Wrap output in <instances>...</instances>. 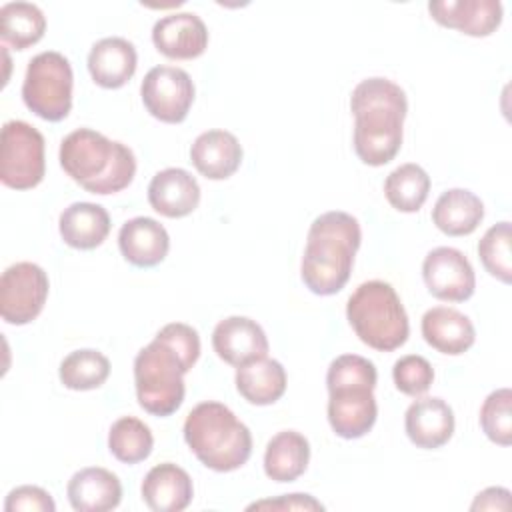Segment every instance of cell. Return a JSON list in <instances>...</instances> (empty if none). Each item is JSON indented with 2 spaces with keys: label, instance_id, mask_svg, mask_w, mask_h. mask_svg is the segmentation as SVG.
I'll list each match as a JSON object with an SVG mask.
<instances>
[{
  "label": "cell",
  "instance_id": "cell-1",
  "mask_svg": "<svg viewBox=\"0 0 512 512\" xmlns=\"http://www.w3.org/2000/svg\"><path fill=\"white\" fill-rule=\"evenodd\" d=\"M354 150L368 166H384L402 146V126L408 112L404 90L388 78H366L352 90Z\"/></svg>",
  "mask_w": 512,
  "mask_h": 512
},
{
  "label": "cell",
  "instance_id": "cell-2",
  "mask_svg": "<svg viewBox=\"0 0 512 512\" xmlns=\"http://www.w3.org/2000/svg\"><path fill=\"white\" fill-rule=\"evenodd\" d=\"M360 242L362 230L352 214L330 210L314 218L300 264L304 286L318 296L340 292L350 278Z\"/></svg>",
  "mask_w": 512,
  "mask_h": 512
},
{
  "label": "cell",
  "instance_id": "cell-3",
  "mask_svg": "<svg viewBox=\"0 0 512 512\" xmlns=\"http://www.w3.org/2000/svg\"><path fill=\"white\" fill-rule=\"evenodd\" d=\"M58 156L62 170L90 194H116L128 188L136 174L134 152L92 128L70 132Z\"/></svg>",
  "mask_w": 512,
  "mask_h": 512
},
{
  "label": "cell",
  "instance_id": "cell-4",
  "mask_svg": "<svg viewBox=\"0 0 512 512\" xmlns=\"http://www.w3.org/2000/svg\"><path fill=\"white\" fill-rule=\"evenodd\" d=\"M376 366L358 354L334 358L326 372L328 422L336 436L354 440L368 434L378 416L374 398Z\"/></svg>",
  "mask_w": 512,
  "mask_h": 512
},
{
  "label": "cell",
  "instance_id": "cell-5",
  "mask_svg": "<svg viewBox=\"0 0 512 512\" xmlns=\"http://www.w3.org/2000/svg\"><path fill=\"white\" fill-rule=\"evenodd\" d=\"M184 440L194 456L214 472H232L252 454V434L222 402L196 404L184 420Z\"/></svg>",
  "mask_w": 512,
  "mask_h": 512
},
{
  "label": "cell",
  "instance_id": "cell-6",
  "mask_svg": "<svg viewBox=\"0 0 512 512\" xmlns=\"http://www.w3.org/2000/svg\"><path fill=\"white\" fill-rule=\"evenodd\" d=\"M346 318L370 348L392 352L408 340L410 324L396 290L384 280L362 282L346 304Z\"/></svg>",
  "mask_w": 512,
  "mask_h": 512
},
{
  "label": "cell",
  "instance_id": "cell-7",
  "mask_svg": "<svg viewBox=\"0 0 512 512\" xmlns=\"http://www.w3.org/2000/svg\"><path fill=\"white\" fill-rule=\"evenodd\" d=\"M192 366L160 336L134 358V384L140 408L152 416L174 414L186 394L184 374Z\"/></svg>",
  "mask_w": 512,
  "mask_h": 512
},
{
  "label": "cell",
  "instance_id": "cell-8",
  "mask_svg": "<svg viewBox=\"0 0 512 512\" xmlns=\"http://www.w3.org/2000/svg\"><path fill=\"white\" fill-rule=\"evenodd\" d=\"M72 66L56 50L36 54L26 68L22 100L30 112L48 122H60L72 108Z\"/></svg>",
  "mask_w": 512,
  "mask_h": 512
},
{
  "label": "cell",
  "instance_id": "cell-9",
  "mask_svg": "<svg viewBox=\"0 0 512 512\" xmlns=\"http://www.w3.org/2000/svg\"><path fill=\"white\" fill-rule=\"evenodd\" d=\"M44 136L24 120H8L0 136V180L14 190H30L44 178Z\"/></svg>",
  "mask_w": 512,
  "mask_h": 512
},
{
  "label": "cell",
  "instance_id": "cell-10",
  "mask_svg": "<svg viewBox=\"0 0 512 512\" xmlns=\"http://www.w3.org/2000/svg\"><path fill=\"white\" fill-rule=\"evenodd\" d=\"M48 274L34 262H16L0 278V316L12 326L32 322L48 298Z\"/></svg>",
  "mask_w": 512,
  "mask_h": 512
},
{
  "label": "cell",
  "instance_id": "cell-11",
  "mask_svg": "<svg viewBox=\"0 0 512 512\" xmlns=\"http://www.w3.org/2000/svg\"><path fill=\"white\" fill-rule=\"evenodd\" d=\"M144 108L160 122H182L194 102V82L190 74L176 66H154L140 84Z\"/></svg>",
  "mask_w": 512,
  "mask_h": 512
},
{
  "label": "cell",
  "instance_id": "cell-12",
  "mask_svg": "<svg viewBox=\"0 0 512 512\" xmlns=\"http://www.w3.org/2000/svg\"><path fill=\"white\" fill-rule=\"evenodd\" d=\"M428 292L444 302H464L474 294L476 276L470 260L452 246L430 250L422 262Z\"/></svg>",
  "mask_w": 512,
  "mask_h": 512
},
{
  "label": "cell",
  "instance_id": "cell-13",
  "mask_svg": "<svg viewBox=\"0 0 512 512\" xmlns=\"http://www.w3.org/2000/svg\"><path fill=\"white\" fill-rule=\"evenodd\" d=\"M212 348L220 360L240 368L268 354V338L256 320L228 316L214 326Z\"/></svg>",
  "mask_w": 512,
  "mask_h": 512
},
{
  "label": "cell",
  "instance_id": "cell-14",
  "mask_svg": "<svg viewBox=\"0 0 512 512\" xmlns=\"http://www.w3.org/2000/svg\"><path fill=\"white\" fill-rule=\"evenodd\" d=\"M152 42L160 54L172 60H192L208 46V28L194 12H172L156 20Z\"/></svg>",
  "mask_w": 512,
  "mask_h": 512
},
{
  "label": "cell",
  "instance_id": "cell-15",
  "mask_svg": "<svg viewBox=\"0 0 512 512\" xmlns=\"http://www.w3.org/2000/svg\"><path fill=\"white\" fill-rule=\"evenodd\" d=\"M430 16L446 28L484 38L502 24V4L498 0H430Z\"/></svg>",
  "mask_w": 512,
  "mask_h": 512
},
{
  "label": "cell",
  "instance_id": "cell-16",
  "mask_svg": "<svg viewBox=\"0 0 512 512\" xmlns=\"http://www.w3.org/2000/svg\"><path fill=\"white\" fill-rule=\"evenodd\" d=\"M404 430L414 446L436 450L454 434V412L438 396L414 400L404 414Z\"/></svg>",
  "mask_w": 512,
  "mask_h": 512
},
{
  "label": "cell",
  "instance_id": "cell-17",
  "mask_svg": "<svg viewBox=\"0 0 512 512\" xmlns=\"http://www.w3.org/2000/svg\"><path fill=\"white\" fill-rule=\"evenodd\" d=\"M148 202L166 218H184L198 208L200 186L188 170L164 168L148 184Z\"/></svg>",
  "mask_w": 512,
  "mask_h": 512
},
{
  "label": "cell",
  "instance_id": "cell-18",
  "mask_svg": "<svg viewBox=\"0 0 512 512\" xmlns=\"http://www.w3.org/2000/svg\"><path fill=\"white\" fill-rule=\"evenodd\" d=\"M118 248L124 260L132 266L152 268L166 258L170 250V236L158 220L136 216L122 224L118 232Z\"/></svg>",
  "mask_w": 512,
  "mask_h": 512
},
{
  "label": "cell",
  "instance_id": "cell-19",
  "mask_svg": "<svg viewBox=\"0 0 512 512\" xmlns=\"http://www.w3.org/2000/svg\"><path fill=\"white\" fill-rule=\"evenodd\" d=\"M142 500L154 512H180L188 508L194 496L190 474L172 464L162 462L148 470L142 480Z\"/></svg>",
  "mask_w": 512,
  "mask_h": 512
},
{
  "label": "cell",
  "instance_id": "cell-20",
  "mask_svg": "<svg viewBox=\"0 0 512 512\" xmlns=\"http://www.w3.org/2000/svg\"><path fill=\"white\" fill-rule=\"evenodd\" d=\"M190 162L208 180L230 178L242 162V146L228 130H206L190 146Z\"/></svg>",
  "mask_w": 512,
  "mask_h": 512
},
{
  "label": "cell",
  "instance_id": "cell-21",
  "mask_svg": "<svg viewBox=\"0 0 512 512\" xmlns=\"http://www.w3.org/2000/svg\"><path fill=\"white\" fill-rule=\"evenodd\" d=\"M138 54L132 42L120 36L98 40L88 54V72L92 80L108 90L122 88L136 72Z\"/></svg>",
  "mask_w": 512,
  "mask_h": 512
},
{
  "label": "cell",
  "instance_id": "cell-22",
  "mask_svg": "<svg viewBox=\"0 0 512 512\" xmlns=\"http://www.w3.org/2000/svg\"><path fill=\"white\" fill-rule=\"evenodd\" d=\"M66 494L76 512H108L120 504L122 484L114 472L88 466L70 478Z\"/></svg>",
  "mask_w": 512,
  "mask_h": 512
},
{
  "label": "cell",
  "instance_id": "cell-23",
  "mask_svg": "<svg viewBox=\"0 0 512 512\" xmlns=\"http://www.w3.org/2000/svg\"><path fill=\"white\" fill-rule=\"evenodd\" d=\"M422 336L434 350L458 356L464 354L476 340L472 320L456 308L434 306L422 316Z\"/></svg>",
  "mask_w": 512,
  "mask_h": 512
},
{
  "label": "cell",
  "instance_id": "cell-24",
  "mask_svg": "<svg viewBox=\"0 0 512 512\" xmlns=\"http://www.w3.org/2000/svg\"><path fill=\"white\" fill-rule=\"evenodd\" d=\"M110 216L104 206L94 202H74L62 210L58 228L62 240L76 250L100 246L110 232Z\"/></svg>",
  "mask_w": 512,
  "mask_h": 512
},
{
  "label": "cell",
  "instance_id": "cell-25",
  "mask_svg": "<svg viewBox=\"0 0 512 512\" xmlns=\"http://www.w3.org/2000/svg\"><path fill=\"white\" fill-rule=\"evenodd\" d=\"M484 218L482 200L466 188H450L442 192L432 208V222L448 236L472 234Z\"/></svg>",
  "mask_w": 512,
  "mask_h": 512
},
{
  "label": "cell",
  "instance_id": "cell-26",
  "mask_svg": "<svg viewBox=\"0 0 512 512\" xmlns=\"http://www.w3.org/2000/svg\"><path fill=\"white\" fill-rule=\"evenodd\" d=\"M310 462V444L296 430H282L270 438L264 452V472L274 482H294Z\"/></svg>",
  "mask_w": 512,
  "mask_h": 512
},
{
  "label": "cell",
  "instance_id": "cell-27",
  "mask_svg": "<svg viewBox=\"0 0 512 512\" xmlns=\"http://www.w3.org/2000/svg\"><path fill=\"white\" fill-rule=\"evenodd\" d=\"M236 390L240 396L256 406H268L286 392V370L278 360L260 358L236 368Z\"/></svg>",
  "mask_w": 512,
  "mask_h": 512
},
{
  "label": "cell",
  "instance_id": "cell-28",
  "mask_svg": "<svg viewBox=\"0 0 512 512\" xmlns=\"http://www.w3.org/2000/svg\"><path fill=\"white\" fill-rule=\"evenodd\" d=\"M46 32L44 12L32 2H6L0 8V36L16 50L36 44Z\"/></svg>",
  "mask_w": 512,
  "mask_h": 512
},
{
  "label": "cell",
  "instance_id": "cell-29",
  "mask_svg": "<svg viewBox=\"0 0 512 512\" xmlns=\"http://www.w3.org/2000/svg\"><path fill=\"white\" fill-rule=\"evenodd\" d=\"M428 192L430 176L422 166L414 162H406L394 168L384 180L386 200L398 212H418L426 202Z\"/></svg>",
  "mask_w": 512,
  "mask_h": 512
},
{
  "label": "cell",
  "instance_id": "cell-30",
  "mask_svg": "<svg viewBox=\"0 0 512 512\" xmlns=\"http://www.w3.org/2000/svg\"><path fill=\"white\" fill-rule=\"evenodd\" d=\"M58 376L70 390H94L110 376V360L94 348L74 350L60 362Z\"/></svg>",
  "mask_w": 512,
  "mask_h": 512
},
{
  "label": "cell",
  "instance_id": "cell-31",
  "mask_svg": "<svg viewBox=\"0 0 512 512\" xmlns=\"http://www.w3.org/2000/svg\"><path fill=\"white\" fill-rule=\"evenodd\" d=\"M152 448L154 436L142 420L134 416H122L110 426L108 450L116 460L124 464H138L152 454Z\"/></svg>",
  "mask_w": 512,
  "mask_h": 512
},
{
  "label": "cell",
  "instance_id": "cell-32",
  "mask_svg": "<svg viewBox=\"0 0 512 512\" xmlns=\"http://www.w3.org/2000/svg\"><path fill=\"white\" fill-rule=\"evenodd\" d=\"M512 228L508 220H502L486 230L478 242V256L486 272L504 284L512 282Z\"/></svg>",
  "mask_w": 512,
  "mask_h": 512
},
{
  "label": "cell",
  "instance_id": "cell-33",
  "mask_svg": "<svg viewBox=\"0 0 512 512\" xmlns=\"http://www.w3.org/2000/svg\"><path fill=\"white\" fill-rule=\"evenodd\" d=\"M482 432L498 446L512 442V390L498 388L490 392L480 408Z\"/></svg>",
  "mask_w": 512,
  "mask_h": 512
},
{
  "label": "cell",
  "instance_id": "cell-34",
  "mask_svg": "<svg viewBox=\"0 0 512 512\" xmlns=\"http://www.w3.org/2000/svg\"><path fill=\"white\" fill-rule=\"evenodd\" d=\"M392 380L396 388L412 398H418L428 392L434 382L432 364L418 354H406L394 362Z\"/></svg>",
  "mask_w": 512,
  "mask_h": 512
},
{
  "label": "cell",
  "instance_id": "cell-35",
  "mask_svg": "<svg viewBox=\"0 0 512 512\" xmlns=\"http://www.w3.org/2000/svg\"><path fill=\"white\" fill-rule=\"evenodd\" d=\"M6 512H54L56 504L52 496L40 486H16L8 492L4 502Z\"/></svg>",
  "mask_w": 512,
  "mask_h": 512
},
{
  "label": "cell",
  "instance_id": "cell-36",
  "mask_svg": "<svg viewBox=\"0 0 512 512\" xmlns=\"http://www.w3.org/2000/svg\"><path fill=\"white\" fill-rule=\"evenodd\" d=\"M248 510H324V504L310 494H284L274 500L252 502Z\"/></svg>",
  "mask_w": 512,
  "mask_h": 512
},
{
  "label": "cell",
  "instance_id": "cell-37",
  "mask_svg": "<svg viewBox=\"0 0 512 512\" xmlns=\"http://www.w3.org/2000/svg\"><path fill=\"white\" fill-rule=\"evenodd\" d=\"M510 508V490L502 486H492L476 494L470 510H508Z\"/></svg>",
  "mask_w": 512,
  "mask_h": 512
}]
</instances>
